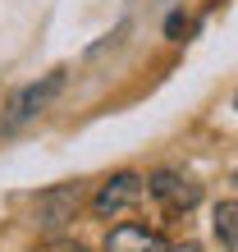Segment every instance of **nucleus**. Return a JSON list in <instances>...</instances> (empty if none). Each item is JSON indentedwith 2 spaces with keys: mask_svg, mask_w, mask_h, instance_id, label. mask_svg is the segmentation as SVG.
Wrapping results in <instances>:
<instances>
[{
  "mask_svg": "<svg viewBox=\"0 0 238 252\" xmlns=\"http://www.w3.org/2000/svg\"><path fill=\"white\" fill-rule=\"evenodd\" d=\"M234 184H238V160H234Z\"/></svg>",
  "mask_w": 238,
  "mask_h": 252,
  "instance_id": "10",
  "label": "nucleus"
},
{
  "mask_svg": "<svg viewBox=\"0 0 238 252\" xmlns=\"http://www.w3.org/2000/svg\"><path fill=\"white\" fill-rule=\"evenodd\" d=\"M147 192L174 216H183V211H192V206L202 202V184L188 179V174H178V170H156L151 179H147Z\"/></svg>",
  "mask_w": 238,
  "mask_h": 252,
  "instance_id": "2",
  "label": "nucleus"
},
{
  "mask_svg": "<svg viewBox=\"0 0 238 252\" xmlns=\"http://www.w3.org/2000/svg\"><path fill=\"white\" fill-rule=\"evenodd\" d=\"M178 252H202V248H178Z\"/></svg>",
  "mask_w": 238,
  "mask_h": 252,
  "instance_id": "9",
  "label": "nucleus"
},
{
  "mask_svg": "<svg viewBox=\"0 0 238 252\" xmlns=\"http://www.w3.org/2000/svg\"><path fill=\"white\" fill-rule=\"evenodd\" d=\"M55 252H87V248H83V243H60Z\"/></svg>",
  "mask_w": 238,
  "mask_h": 252,
  "instance_id": "8",
  "label": "nucleus"
},
{
  "mask_svg": "<svg viewBox=\"0 0 238 252\" xmlns=\"http://www.w3.org/2000/svg\"><path fill=\"white\" fill-rule=\"evenodd\" d=\"M211 229L225 252H238V202H220L215 216H211Z\"/></svg>",
  "mask_w": 238,
  "mask_h": 252,
  "instance_id": "6",
  "label": "nucleus"
},
{
  "mask_svg": "<svg viewBox=\"0 0 238 252\" xmlns=\"http://www.w3.org/2000/svg\"><path fill=\"white\" fill-rule=\"evenodd\" d=\"M183 28H188V19H183V14H170V23H165V32L178 41V32H183Z\"/></svg>",
  "mask_w": 238,
  "mask_h": 252,
  "instance_id": "7",
  "label": "nucleus"
},
{
  "mask_svg": "<svg viewBox=\"0 0 238 252\" xmlns=\"http://www.w3.org/2000/svg\"><path fill=\"white\" fill-rule=\"evenodd\" d=\"M138 197H142V179H138L133 170H124V174H110V179L96 188L92 211H96L101 220H110V216H119V211H128V206H138Z\"/></svg>",
  "mask_w": 238,
  "mask_h": 252,
  "instance_id": "4",
  "label": "nucleus"
},
{
  "mask_svg": "<svg viewBox=\"0 0 238 252\" xmlns=\"http://www.w3.org/2000/svg\"><path fill=\"white\" fill-rule=\"evenodd\" d=\"M106 252H170V243L147 225H115L106 234Z\"/></svg>",
  "mask_w": 238,
  "mask_h": 252,
  "instance_id": "5",
  "label": "nucleus"
},
{
  "mask_svg": "<svg viewBox=\"0 0 238 252\" xmlns=\"http://www.w3.org/2000/svg\"><path fill=\"white\" fill-rule=\"evenodd\" d=\"M78 202H83V188H78V184L46 188V192L37 197V229H41V234H60V229L73 220Z\"/></svg>",
  "mask_w": 238,
  "mask_h": 252,
  "instance_id": "3",
  "label": "nucleus"
},
{
  "mask_svg": "<svg viewBox=\"0 0 238 252\" xmlns=\"http://www.w3.org/2000/svg\"><path fill=\"white\" fill-rule=\"evenodd\" d=\"M64 92V69H55V73H46L41 83H28V87H19V92L9 96V106H5V133H14V128H23L28 120H37L41 110H51V101Z\"/></svg>",
  "mask_w": 238,
  "mask_h": 252,
  "instance_id": "1",
  "label": "nucleus"
},
{
  "mask_svg": "<svg viewBox=\"0 0 238 252\" xmlns=\"http://www.w3.org/2000/svg\"><path fill=\"white\" fill-rule=\"evenodd\" d=\"M234 110H238V96H234Z\"/></svg>",
  "mask_w": 238,
  "mask_h": 252,
  "instance_id": "11",
  "label": "nucleus"
}]
</instances>
